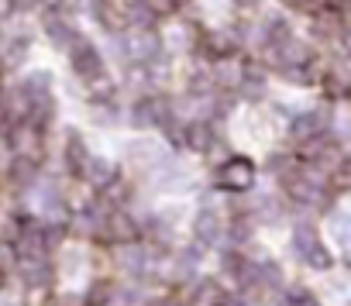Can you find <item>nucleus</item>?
Wrapping results in <instances>:
<instances>
[{
    "label": "nucleus",
    "mask_w": 351,
    "mask_h": 306,
    "mask_svg": "<svg viewBox=\"0 0 351 306\" xmlns=\"http://www.w3.org/2000/svg\"><path fill=\"white\" fill-rule=\"evenodd\" d=\"M8 120V100H4V93H0V124Z\"/></svg>",
    "instance_id": "obj_6"
},
{
    "label": "nucleus",
    "mask_w": 351,
    "mask_h": 306,
    "mask_svg": "<svg viewBox=\"0 0 351 306\" xmlns=\"http://www.w3.org/2000/svg\"><path fill=\"white\" fill-rule=\"evenodd\" d=\"M193 231H197V238H200L204 244H214V238L221 234V224H217L214 214H200L197 224H193Z\"/></svg>",
    "instance_id": "obj_3"
},
{
    "label": "nucleus",
    "mask_w": 351,
    "mask_h": 306,
    "mask_svg": "<svg viewBox=\"0 0 351 306\" xmlns=\"http://www.w3.org/2000/svg\"><path fill=\"white\" fill-rule=\"evenodd\" d=\"M221 303H224V292H221V285H217V282H200L193 306H221Z\"/></svg>",
    "instance_id": "obj_4"
},
{
    "label": "nucleus",
    "mask_w": 351,
    "mask_h": 306,
    "mask_svg": "<svg viewBox=\"0 0 351 306\" xmlns=\"http://www.w3.org/2000/svg\"><path fill=\"white\" fill-rule=\"evenodd\" d=\"M69 62H73V73L80 79H86V83H100L104 79V59H100V52L90 42L76 38L73 49H69Z\"/></svg>",
    "instance_id": "obj_1"
},
{
    "label": "nucleus",
    "mask_w": 351,
    "mask_h": 306,
    "mask_svg": "<svg viewBox=\"0 0 351 306\" xmlns=\"http://www.w3.org/2000/svg\"><path fill=\"white\" fill-rule=\"evenodd\" d=\"M186 131H190V134H186V144H190V148L204 151V148L210 144V131H207V124H190Z\"/></svg>",
    "instance_id": "obj_5"
},
{
    "label": "nucleus",
    "mask_w": 351,
    "mask_h": 306,
    "mask_svg": "<svg viewBox=\"0 0 351 306\" xmlns=\"http://www.w3.org/2000/svg\"><path fill=\"white\" fill-rule=\"evenodd\" d=\"M221 179H224L228 190H245V186H252V162H241V159L224 162Z\"/></svg>",
    "instance_id": "obj_2"
}]
</instances>
